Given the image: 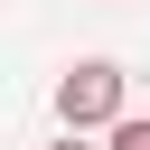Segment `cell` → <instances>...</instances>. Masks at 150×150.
<instances>
[{"label": "cell", "mask_w": 150, "mask_h": 150, "mask_svg": "<svg viewBox=\"0 0 150 150\" xmlns=\"http://www.w3.org/2000/svg\"><path fill=\"white\" fill-rule=\"evenodd\" d=\"M56 122H66V131H112V122H122V66H112V56L66 66V84H56Z\"/></svg>", "instance_id": "6da1fadb"}, {"label": "cell", "mask_w": 150, "mask_h": 150, "mask_svg": "<svg viewBox=\"0 0 150 150\" xmlns=\"http://www.w3.org/2000/svg\"><path fill=\"white\" fill-rule=\"evenodd\" d=\"M103 150H150V122H141V112H122V122H112V141H103Z\"/></svg>", "instance_id": "7a4b0ae2"}, {"label": "cell", "mask_w": 150, "mask_h": 150, "mask_svg": "<svg viewBox=\"0 0 150 150\" xmlns=\"http://www.w3.org/2000/svg\"><path fill=\"white\" fill-rule=\"evenodd\" d=\"M56 150H84V131H66V141H56Z\"/></svg>", "instance_id": "3957f363"}]
</instances>
